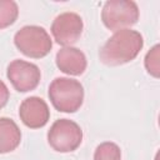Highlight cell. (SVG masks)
Returning a JSON list of instances; mask_svg holds the SVG:
<instances>
[{"label": "cell", "instance_id": "cell-1", "mask_svg": "<svg viewBox=\"0 0 160 160\" xmlns=\"http://www.w3.org/2000/svg\"><path fill=\"white\" fill-rule=\"evenodd\" d=\"M144 46L142 35L139 31L124 29L115 31L100 49L99 56L108 66H119L132 61Z\"/></svg>", "mask_w": 160, "mask_h": 160}, {"label": "cell", "instance_id": "cell-2", "mask_svg": "<svg viewBox=\"0 0 160 160\" xmlns=\"http://www.w3.org/2000/svg\"><path fill=\"white\" fill-rule=\"evenodd\" d=\"M49 99L61 112H75L84 101V88L74 79L56 78L49 86Z\"/></svg>", "mask_w": 160, "mask_h": 160}, {"label": "cell", "instance_id": "cell-3", "mask_svg": "<svg viewBox=\"0 0 160 160\" xmlns=\"http://www.w3.org/2000/svg\"><path fill=\"white\" fill-rule=\"evenodd\" d=\"M14 44L20 52L32 59L46 56L52 48L51 39L46 30L36 25L21 28L14 36Z\"/></svg>", "mask_w": 160, "mask_h": 160}, {"label": "cell", "instance_id": "cell-4", "mask_svg": "<svg viewBox=\"0 0 160 160\" xmlns=\"http://www.w3.org/2000/svg\"><path fill=\"white\" fill-rule=\"evenodd\" d=\"M101 20L114 32L124 30L138 22L139 8L132 0H109L102 6Z\"/></svg>", "mask_w": 160, "mask_h": 160}, {"label": "cell", "instance_id": "cell-5", "mask_svg": "<svg viewBox=\"0 0 160 160\" xmlns=\"http://www.w3.org/2000/svg\"><path fill=\"white\" fill-rule=\"evenodd\" d=\"M82 141V130L72 120L59 119L48 131L49 145L59 152L75 151Z\"/></svg>", "mask_w": 160, "mask_h": 160}, {"label": "cell", "instance_id": "cell-6", "mask_svg": "<svg viewBox=\"0 0 160 160\" xmlns=\"http://www.w3.org/2000/svg\"><path fill=\"white\" fill-rule=\"evenodd\" d=\"M6 76L16 91L28 92L36 89L41 74L35 64L16 59L8 65Z\"/></svg>", "mask_w": 160, "mask_h": 160}, {"label": "cell", "instance_id": "cell-7", "mask_svg": "<svg viewBox=\"0 0 160 160\" xmlns=\"http://www.w3.org/2000/svg\"><path fill=\"white\" fill-rule=\"evenodd\" d=\"M84 24L80 15L76 12L66 11L55 18L51 25L54 40L62 46H71L82 34Z\"/></svg>", "mask_w": 160, "mask_h": 160}, {"label": "cell", "instance_id": "cell-8", "mask_svg": "<svg viewBox=\"0 0 160 160\" xmlns=\"http://www.w3.org/2000/svg\"><path fill=\"white\" fill-rule=\"evenodd\" d=\"M19 116L25 126L30 129H39L48 124L50 119V110L41 98L30 96L21 102Z\"/></svg>", "mask_w": 160, "mask_h": 160}, {"label": "cell", "instance_id": "cell-9", "mask_svg": "<svg viewBox=\"0 0 160 160\" xmlns=\"http://www.w3.org/2000/svg\"><path fill=\"white\" fill-rule=\"evenodd\" d=\"M56 66L68 75H81L88 66L85 54L72 46H65L56 54Z\"/></svg>", "mask_w": 160, "mask_h": 160}, {"label": "cell", "instance_id": "cell-10", "mask_svg": "<svg viewBox=\"0 0 160 160\" xmlns=\"http://www.w3.org/2000/svg\"><path fill=\"white\" fill-rule=\"evenodd\" d=\"M21 141V131L9 118H0V154L14 151Z\"/></svg>", "mask_w": 160, "mask_h": 160}, {"label": "cell", "instance_id": "cell-11", "mask_svg": "<svg viewBox=\"0 0 160 160\" xmlns=\"http://www.w3.org/2000/svg\"><path fill=\"white\" fill-rule=\"evenodd\" d=\"M19 15L18 4L12 0H0V29L12 25Z\"/></svg>", "mask_w": 160, "mask_h": 160}, {"label": "cell", "instance_id": "cell-12", "mask_svg": "<svg viewBox=\"0 0 160 160\" xmlns=\"http://www.w3.org/2000/svg\"><path fill=\"white\" fill-rule=\"evenodd\" d=\"M94 160H121V150L115 142H101L95 150Z\"/></svg>", "mask_w": 160, "mask_h": 160}, {"label": "cell", "instance_id": "cell-13", "mask_svg": "<svg viewBox=\"0 0 160 160\" xmlns=\"http://www.w3.org/2000/svg\"><path fill=\"white\" fill-rule=\"evenodd\" d=\"M159 49L160 45H155L145 56V68L154 78L160 76V62H159Z\"/></svg>", "mask_w": 160, "mask_h": 160}, {"label": "cell", "instance_id": "cell-14", "mask_svg": "<svg viewBox=\"0 0 160 160\" xmlns=\"http://www.w3.org/2000/svg\"><path fill=\"white\" fill-rule=\"evenodd\" d=\"M9 98H10L9 89H8V86L5 85V82L0 80V109H2V108L8 104Z\"/></svg>", "mask_w": 160, "mask_h": 160}]
</instances>
